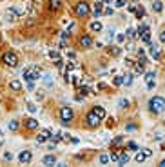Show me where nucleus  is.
Wrapping results in <instances>:
<instances>
[{"mask_svg":"<svg viewBox=\"0 0 165 167\" xmlns=\"http://www.w3.org/2000/svg\"><path fill=\"white\" fill-rule=\"evenodd\" d=\"M149 111L153 115H160V113L165 111V100L162 96H153L149 100Z\"/></svg>","mask_w":165,"mask_h":167,"instance_id":"1","label":"nucleus"},{"mask_svg":"<svg viewBox=\"0 0 165 167\" xmlns=\"http://www.w3.org/2000/svg\"><path fill=\"white\" fill-rule=\"evenodd\" d=\"M22 76L27 80V82H35V80L40 78V67H36V65H31V67H25Z\"/></svg>","mask_w":165,"mask_h":167,"instance_id":"2","label":"nucleus"},{"mask_svg":"<svg viewBox=\"0 0 165 167\" xmlns=\"http://www.w3.org/2000/svg\"><path fill=\"white\" fill-rule=\"evenodd\" d=\"M2 62H4L6 65H9V67H16V65H18V56H16V53H13V51L4 53V55H2Z\"/></svg>","mask_w":165,"mask_h":167,"instance_id":"3","label":"nucleus"},{"mask_svg":"<svg viewBox=\"0 0 165 167\" xmlns=\"http://www.w3.org/2000/svg\"><path fill=\"white\" fill-rule=\"evenodd\" d=\"M102 122V118L96 115V113L91 109L87 113V116H85V124H87V127H91V129H94V127H98V124Z\"/></svg>","mask_w":165,"mask_h":167,"instance_id":"4","label":"nucleus"},{"mask_svg":"<svg viewBox=\"0 0 165 167\" xmlns=\"http://www.w3.org/2000/svg\"><path fill=\"white\" fill-rule=\"evenodd\" d=\"M73 109L71 107H62L60 109V122L62 124H64V125H67V124H69L71 122V120H73Z\"/></svg>","mask_w":165,"mask_h":167,"instance_id":"5","label":"nucleus"},{"mask_svg":"<svg viewBox=\"0 0 165 167\" xmlns=\"http://www.w3.org/2000/svg\"><path fill=\"white\" fill-rule=\"evenodd\" d=\"M74 11H76V15H78V16H87L89 13H91V5H89L87 2H80V4H76Z\"/></svg>","mask_w":165,"mask_h":167,"instance_id":"6","label":"nucleus"},{"mask_svg":"<svg viewBox=\"0 0 165 167\" xmlns=\"http://www.w3.org/2000/svg\"><path fill=\"white\" fill-rule=\"evenodd\" d=\"M51 135H53V133L49 129H42V131L38 133V136H36V144H45L47 140L51 138Z\"/></svg>","mask_w":165,"mask_h":167,"instance_id":"7","label":"nucleus"},{"mask_svg":"<svg viewBox=\"0 0 165 167\" xmlns=\"http://www.w3.org/2000/svg\"><path fill=\"white\" fill-rule=\"evenodd\" d=\"M18 160H20V164H29L31 160H33L31 151H22V153L18 155Z\"/></svg>","mask_w":165,"mask_h":167,"instance_id":"8","label":"nucleus"},{"mask_svg":"<svg viewBox=\"0 0 165 167\" xmlns=\"http://www.w3.org/2000/svg\"><path fill=\"white\" fill-rule=\"evenodd\" d=\"M24 125H25V129H29V131H35V129H38V122L35 118H27L25 122H24Z\"/></svg>","mask_w":165,"mask_h":167,"instance_id":"9","label":"nucleus"},{"mask_svg":"<svg viewBox=\"0 0 165 167\" xmlns=\"http://www.w3.org/2000/svg\"><path fill=\"white\" fill-rule=\"evenodd\" d=\"M80 45H82V47H91V45H93V38L89 35H84L80 38Z\"/></svg>","mask_w":165,"mask_h":167,"instance_id":"10","label":"nucleus"},{"mask_svg":"<svg viewBox=\"0 0 165 167\" xmlns=\"http://www.w3.org/2000/svg\"><path fill=\"white\" fill-rule=\"evenodd\" d=\"M149 45H151V47H149V51H151V56L158 60V58L162 56V55H160V47H158L156 44H149Z\"/></svg>","mask_w":165,"mask_h":167,"instance_id":"11","label":"nucleus"},{"mask_svg":"<svg viewBox=\"0 0 165 167\" xmlns=\"http://www.w3.org/2000/svg\"><path fill=\"white\" fill-rule=\"evenodd\" d=\"M104 2H96L94 5H93V15L94 16H100L102 13H104V5H102Z\"/></svg>","mask_w":165,"mask_h":167,"instance_id":"12","label":"nucleus"},{"mask_svg":"<svg viewBox=\"0 0 165 167\" xmlns=\"http://www.w3.org/2000/svg\"><path fill=\"white\" fill-rule=\"evenodd\" d=\"M42 164H44V165H53V164H56V156H54V155H45V156L42 158Z\"/></svg>","mask_w":165,"mask_h":167,"instance_id":"13","label":"nucleus"},{"mask_svg":"<svg viewBox=\"0 0 165 167\" xmlns=\"http://www.w3.org/2000/svg\"><path fill=\"white\" fill-rule=\"evenodd\" d=\"M102 29H104V25H102V22H98V20H94V22H91V31H93V33H100Z\"/></svg>","mask_w":165,"mask_h":167,"instance_id":"14","label":"nucleus"},{"mask_svg":"<svg viewBox=\"0 0 165 167\" xmlns=\"http://www.w3.org/2000/svg\"><path fill=\"white\" fill-rule=\"evenodd\" d=\"M6 18H8L9 22H13V20L16 18V11L11 9V8H8V9H6Z\"/></svg>","mask_w":165,"mask_h":167,"instance_id":"15","label":"nucleus"},{"mask_svg":"<svg viewBox=\"0 0 165 167\" xmlns=\"http://www.w3.org/2000/svg\"><path fill=\"white\" fill-rule=\"evenodd\" d=\"M127 162H129V155H127V153H120V155H118V164L125 165Z\"/></svg>","mask_w":165,"mask_h":167,"instance_id":"16","label":"nucleus"},{"mask_svg":"<svg viewBox=\"0 0 165 167\" xmlns=\"http://www.w3.org/2000/svg\"><path fill=\"white\" fill-rule=\"evenodd\" d=\"M93 111H94V113H96V115H98L102 120L105 118V109H104V107H100V105H94V107H93Z\"/></svg>","mask_w":165,"mask_h":167,"instance_id":"17","label":"nucleus"},{"mask_svg":"<svg viewBox=\"0 0 165 167\" xmlns=\"http://www.w3.org/2000/svg\"><path fill=\"white\" fill-rule=\"evenodd\" d=\"M153 9H154L156 13H162V11H163V4H162V0H154V2H153Z\"/></svg>","mask_w":165,"mask_h":167,"instance_id":"18","label":"nucleus"},{"mask_svg":"<svg viewBox=\"0 0 165 167\" xmlns=\"http://www.w3.org/2000/svg\"><path fill=\"white\" fill-rule=\"evenodd\" d=\"M9 87H11L13 91H20V89H22V84H20L18 80H11V82H9Z\"/></svg>","mask_w":165,"mask_h":167,"instance_id":"19","label":"nucleus"},{"mask_svg":"<svg viewBox=\"0 0 165 167\" xmlns=\"http://www.w3.org/2000/svg\"><path fill=\"white\" fill-rule=\"evenodd\" d=\"M147 31H149V25H147V24H142L140 27L136 29V35H138V36H142L143 33H147Z\"/></svg>","mask_w":165,"mask_h":167,"instance_id":"20","label":"nucleus"},{"mask_svg":"<svg viewBox=\"0 0 165 167\" xmlns=\"http://www.w3.org/2000/svg\"><path fill=\"white\" fill-rule=\"evenodd\" d=\"M62 5V0H49V8L51 9H60Z\"/></svg>","mask_w":165,"mask_h":167,"instance_id":"21","label":"nucleus"},{"mask_svg":"<svg viewBox=\"0 0 165 167\" xmlns=\"http://www.w3.org/2000/svg\"><path fill=\"white\" fill-rule=\"evenodd\" d=\"M76 67H78V65H76V62H67V64H65V71H67V73L74 71Z\"/></svg>","mask_w":165,"mask_h":167,"instance_id":"22","label":"nucleus"},{"mask_svg":"<svg viewBox=\"0 0 165 167\" xmlns=\"http://www.w3.org/2000/svg\"><path fill=\"white\" fill-rule=\"evenodd\" d=\"M134 13H136V18H140V20H142L143 16H145V9H143L142 5H140V8H136V11H134Z\"/></svg>","mask_w":165,"mask_h":167,"instance_id":"23","label":"nucleus"},{"mask_svg":"<svg viewBox=\"0 0 165 167\" xmlns=\"http://www.w3.org/2000/svg\"><path fill=\"white\" fill-rule=\"evenodd\" d=\"M125 35H127V38H131V40L138 36V35H136V29H133V27H129V29H127V33H125Z\"/></svg>","mask_w":165,"mask_h":167,"instance_id":"24","label":"nucleus"},{"mask_svg":"<svg viewBox=\"0 0 165 167\" xmlns=\"http://www.w3.org/2000/svg\"><path fill=\"white\" fill-rule=\"evenodd\" d=\"M134 158H136V162H138V164H142V162H145V158H147V156H145V153L142 151V153H138V155H136Z\"/></svg>","mask_w":165,"mask_h":167,"instance_id":"25","label":"nucleus"},{"mask_svg":"<svg viewBox=\"0 0 165 167\" xmlns=\"http://www.w3.org/2000/svg\"><path fill=\"white\" fill-rule=\"evenodd\" d=\"M118 107H120V109H125V107H129V100H127V98H122L120 102H118Z\"/></svg>","mask_w":165,"mask_h":167,"instance_id":"26","label":"nucleus"},{"mask_svg":"<svg viewBox=\"0 0 165 167\" xmlns=\"http://www.w3.org/2000/svg\"><path fill=\"white\" fill-rule=\"evenodd\" d=\"M47 55H49V56H51L53 60H58V58H60V53H58L56 49H51L49 53H47Z\"/></svg>","mask_w":165,"mask_h":167,"instance_id":"27","label":"nucleus"},{"mask_svg":"<svg viewBox=\"0 0 165 167\" xmlns=\"http://www.w3.org/2000/svg\"><path fill=\"white\" fill-rule=\"evenodd\" d=\"M51 140H53V142H54V144H58V142H60V140H64V138H62V135H60V133L56 131V133H54V135H51Z\"/></svg>","mask_w":165,"mask_h":167,"instance_id":"28","label":"nucleus"},{"mask_svg":"<svg viewBox=\"0 0 165 167\" xmlns=\"http://www.w3.org/2000/svg\"><path fill=\"white\" fill-rule=\"evenodd\" d=\"M80 93H82L84 96H85V95H91V89H89L87 85H84V84H82V85H80Z\"/></svg>","mask_w":165,"mask_h":167,"instance_id":"29","label":"nucleus"},{"mask_svg":"<svg viewBox=\"0 0 165 167\" xmlns=\"http://www.w3.org/2000/svg\"><path fill=\"white\" fill-rule=\"evenodd\" d=\"M109 55H113V56L120 55V47H116V45H113V47H109Z\"/></svg>","mask_w":165,"mask_h":167,"instance_id":"30","label":"nucleus"},{"mask_svg":"<svg viewBox=\"0 0 165 167\" xmlns=\"http://www.w3.org/2000/svg\"><path fill=\"white\" fill-rule=\"evenodd\" d=\"M8 127H9V131H16V129H18V122H16V120H11Z\"/></svg>","mask_w":165,"mask_h":167,"instance_id":"31","label":"nucleus"},{"mask_svg":"<svg viewBox=\"0 0 165 167\" xmlns=\"http://www.w3.org/2000/svg\"><path fill=\"white\" fill-rule=\"evenodd\" d=\"M44 84L47 85V87H51V85H53V78H51V75H45V76H44Z\"/></svg>","mask_w":165,"mask_h":167,"instance_id":"32","label":"nucleus"},{"mask_svg":"<svg viewBox=\"0 0 165 167\" xmlns=\"http://www.w3.org/2000/svg\"><path fill=\"white\" fill-rule=\"evenodd\" d=\"M122 142H123V138H122V136H116L113 142H111V147H116V145H120Z\"/></svg>","mask_w":165,"mask_h":167,"instance_id":"33","label":"nucleus"},{"mask_svg":"<svg viewBox=\"0 0 165 167\" xmlns=\"http://www.w3.org/2000/svg\"><path fill=\"white\" fill-rule=\"evenodd\" d=\"M142 40H143L145 44H151V33H149V31L143 33V35H142Z\"/></svg>","mask_w":165,"mask_h":167,"instance_id":"34","label":"nucleus"},{"mask_svg":"<svg viewBox=\"0 0 165 167\" xmlns=\"http://www.w3.org/2000/svg\"><path fill=\"white\" fill-rule=\"evenodd\" d=\"M154 76H156V73H154V71H149L143 80H145V82H149V80H154Z\"/></svg>","mask_w":165,"mask_h":167,"instance_id":"35","label":"nucleus"},{"mask_svg":"<svg viewBox=\"0 0 165 167\" xmlns=\"http://www.w3.org/2000/svg\"><path fill=\"white\" fill-rule=\"evenodd\" d=\"M27 111H29V113H36V105L33 102H27Z\"/></svg>","mask_w":165,"mask_h":167,"instance_id":"36","label":"nucleus"},{"mask_svg":"<svg viewBox=\"0 0 165 167\" xmlns=\"http://www.w3.org/2000/svg\"><path fill=\"white\" fill-rule=\"evenodd\" d=\"M123 84H125V85H131V84H133V75L123 76Z\"/></svg>","mask_w":165,"mask_h":167,"instance_id":"37","label":"nucleus"},{"mask_svg":"<svg viewBox=\"0 0 165 167\" xmlns=\"http://www.w3.org/2000/svg\"><path fill=\"white\" fill-rule=\"evenodd\" d=\"M113 84H114V85H122V84H123V76H116V78L113 80Z\"/></svg>","mask_w":165,"mask_h":167,"instance_id":"38","label":"nucleus"},{"mask_svg":"<svg viewBox=\"0 0 165 167\" xmlns=\"http://www.w3.org/2000/svg\"><path fill=\"white\" fill-rule=\"evenodd\" d=\"M127 0H116V8H125Z\"/></svg>","mask_w":165,"mask_h":167,"instance_id":"39","label":"nucleus"},{"mask_svg":"<svg viewBox=\"0 0 165 167\" xmlns=\"http://www.w3.org/2000/svg\"><path fill=\"white\" fill-rule=\"evenodd\" d=\"M116 40H118V42H125V33H118V35H116Z\"/></svg>","mask_w":165,"mask_h":167,"instance_id":"40","label":"nucleus"},{"mask_svg":"<svg viewBox=\"0 0 165 167\" xmlns=\"http://www.w3.org/2000/svg\"><path fill=\"white\" fill-rule=\"evenodd\" d=\"M156 87V80H149L147 82V89H154Z\"/></svg>","mask_w":165,"mask_h":167,"instance_id":"41","label":"nucleus"},{"mask_svg":"<svg viewBox=\"0 0 165 167\" xmlns=\"http://www.w3.org/2000/svg\"><path fill=\"white\" fill-rule=\"evenodd\" d=\"M109 160H113V162H118V153H111V155H109Z\"/></svg>","mask_w":165,"mask_h":167,"instance_id":"42","label":"nucleus"},{"mask_svg":"<svg viewBox=\"0 0 165 167\" xmlns=\"http://www.w3.org/2000/svg\"><path fill=\"white\" fill-rule=\"evenodd\" d=\"M127 147H129L131 151H136V149H138V145H136L134 142H129V144H127Z\"/></svg>","mask_w":165,"mask_h":167,"instance_id":"43","label":"nucleus"},{"mask_svg":"<svg viewBox=\"0 0 165 167\" xmlns=\"http://www.w3.org/2000/svg\"><path fill=\"white\" fill-rule=\"evenodd\" d=\"M107 162H109V156L107 155H102L100 156V164H107Z\"/></svg>","mask_w":165,"mask_h":167,"instance_id":"44","label":"nucleus"},{"mask_svg":"<svg viewBox=\"0 0 165 167\" xmlns=\"http://www.w3.org/2000/svg\"><path fill=\"white\" fill-rule=\"evenodd\" d=\"M125 67H134V62L133 60H125Z\"/></svg>","mask_w":165,"mask_h":167,"instance_id":"45","label":"nucleus"},{"mask_svg":"<svg viewBox=\"0 0 165 167\" xmlns=\"http://www.w3.org/2000/svg\"><path fill=\"white\" fill-rule=\"evenodd\" d=\"M54 64H56V67H58V69H62V67H64V62H62L60 58H58V60H56V62H54Z\"/></svg>","mask_w":165,"mask_h":167,"instance_id":"46","label":"nucleus"},{"mask_svg":"<svg viewBox=\"0 0 165 167\" xmlns=\"http://www.w3.org/2000/svg\"><path fill=\"white\" fill-rule=\"evenodd\" d=\"M114 36V29H109V33H107V40H111Z\"/></svg>","mask_w":165,"mask_h":167,"instance_id":"47","label":"nucleus"},{"mask_svg":"<svg viewBox=\"0 0 165 167\" xmlns=\"http://www.w3.org/2000/svg\"><path fill=\"white\" fill-rule=\"evenodd\" d=\"M136 53H138V56H145V49H136Z\"/></svg>","mask_w":165,"mask_h":167,"instance_id":"48","label":"nucleus"},{"mask_svg":"<svg viewBox=\"0 0 165 167\" xmlns=\"http://www.w3.org/2000/svg\"><path fill=\"white\" fill-rule=\"evenodd\" d=\"M4 158L6 160H13V153H4Z\"/></svg>","mask_w":165,"mask_h":167,"instance_id":"49","label":"nucleus"},{"mask_svg":"<svg viewBox=\"0 0 165 167\" xmlns=\"http://www.w3.org/2000/svg\"><path fill=\"white\" fill-rule=\"evenodd\" d=\"M104 13H105V15H113V8H105Z\"/></svg>","mask_w":165,"mask_h":167,"instance_id":"50","label":"nucleus"},{"mask_svg":"<svg viewBox=\"0 0 165 167\" xmlns=\"http://www.w3.org/2000/svg\"><path fill=\"white\" fill-rule=\"evenodd\" d=\"M143 153H145V156H151V155H153V151H151V149H142Z\"/></svg>","mask_w":165,"mask_h":167,"instance_id":"51","label":"nucleus"},{"mask_svg":"<svg viewBox=\"0 0 165 167\" xmlns=\"http://www.w3.org/2000/svg\"><path fill=\"white\" fill-rule=\"evenodd\" d=\"M160 40H162V42H163V44H165V29H163V31H162V35H160Z\"/></svg>","mask_w":165,"mask_h":167,"instance_id":"52","label":"nucleus"},{"mask_svg":"<svg viewBox=\"0 0 165 167\" xmlns=\"http://www.w3.org/2000/svg\"><path fill=\"white\" fill-rule=\"evenodd\" d=\"M136 129V125L134 124H131V125H127V131H134Z\"/></svg>","mask_w":165,"mask_h":167,"instance_id":"53","label":"nucleus"},{"mask_svg":"<svg viewBox=\"0 0 165 167\" xmlns=\"http://www.w3.org/2000/svg\"><path fill=\"white\" fill-rule=\"evenodd\" d=\"M67 56H69V58H73V60H74V56H76V55H74L73 51H67Z\"/></svg>","mask_w":165,"mask_h":167,"instance_id":"54","label":"nucleus"},{"mask_svg":"<svg viewBox=\"0 0 165 167\" xmlns=\"http://www.w3.org/2000/svg\"><path fill=\"white\" fill-rule=\"evenodd\" d=\"M27 89H35V84H33V82H27Z\"/></svg>","mask_w":165,"mask_h":167,"instance_id":"55","label":"nucleus"},{"mask_svg":"<svg viewBox=\"0 0 165 167\" xmlns=\"http://www.w3.org/2000/svg\"><path fill=\"white\" fill-rule=\"evenodd\" d=\"M105 87H107V85H105L104 82H100V84H98V89H105Z\"/></svg>","mask_w":165,"mask_h":167,"instance_id":"56","label":"nucleus"},{"mask_svg":"<svg viewBox=\"0 0 165 167\" xmlns=\"http://www.w3.org/2000/svg\"><path fill=\"white\" fill-rule=\"evenodd\" d=\"M96 2H104V4H109L111 0H96Z\"/></svg>","mask_w":165,"mask_h":167,"instance_id":"57","label":"nucleus"},{"mask_svg":"<svg viewBox=\"0 0 165 167\" xmlns=\"http://www.w3.org/2000/svg\"><path fill=\"white\" fill-rule=\"evenodd\" d=\"M160 167H165V160H162V162H160Z\"/></svg>","mask_w":165,"mask_h":167,"instance_id":"58","label":"nucleus"},{"mask_svg":"<svg viewBox=\"0 0 165 167\" xmlns=\"http://www.w3.org/2000/svg\"><path fill=\"white\" fill-rule=\"evenodd\" d=\"M0 40H2V36H0Z\"/></svg>","mask_w":165,"mask_h":167,"instance_id":"59","label":"nucleus"}]
</instances>
